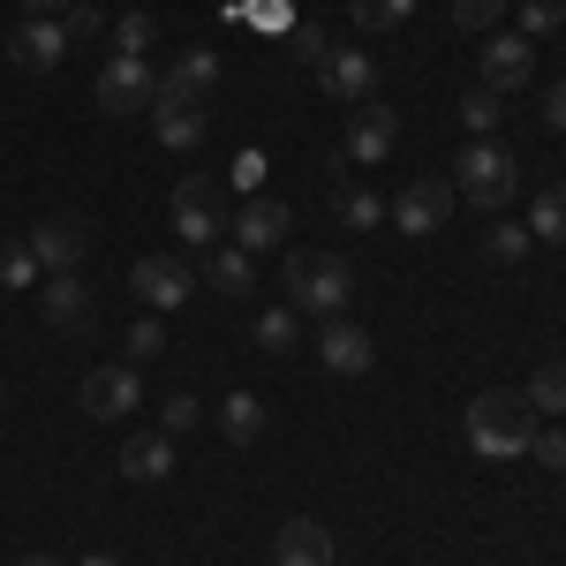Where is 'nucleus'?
<instances>
[{
  "label": "nucleus",
  "mask_w": 566,
  "mask_h": 566,
  "mask_svg": "<svg viewBox=\"0 0 566 566\" xmlns=\"http://www.w3.org/2000/svg\"><path fill=\"white\" fill-rule=\"evenodd\" d=\"M355 303V264L333 250H287V310L303 317H348Z\"/></svg>",
  "instance_id": "f257e3e1"
},
{
  "label": "nucleus",
  "mask_w": 566,
  "mask_h": 566,
  "mask_svg": "<svg viewBox=\"0 0 566 566\" xmlns=\"http://www.w3.org/2000/svg\"><path fill=\"white\" fill-rule=\"evenodd\" d=\"M469 446H476L483 461H522L528 446H536V408H528L522 392H476L469 400Z\"/></svg>",
  "instance_id": "f03ea898"
},
{
  "label": "nucleus",
  "mask_w": 566,
  "mask_h": 566,
  "mask_svg": "<svg viewBox=\"0 0 566 566\" xmlns=\"http://www.w3.org/2000/svg\"><path fill=\"white\" fill-rule=\"evenodd\" d=\"M514 189H522V167H514V151L491 144V136H476V144L453 159V197H469L476 212H506Z\"/></svg>",
  "instance_id": "7ed1b4c3"
},
{
  "label": "nucleus",
  "mask_w": 566,
  "mask_h": 566,
  "mask_svg": "<svg viewBox=\"0 0 566 566\" xmlns=\"http://www.w3.org/2000/svg\"><path fill=\"white\" fill-rule=\"evenodd\" d=\"M98 114H114V122H129V114H151V98H159V76H151V61L144 53H114L106 69H98Z\"/></svg>",
  "instance_id": "20e7f679"
},
{
  "label": "nucleus",
  "mask_w": 566,
  "mask_h": 566,
  "mask_svg": "<svg viewBox=\"0 0 566 566\" xmlns=\"http://www.w3.org/2000/svg\"><path fill=\"white\" fill-rule=\"evenodd\" d=\"M227 181L212 175H181L175 181V227H181V242H219L227 234Z\"/></svg>",
  "instance_id": "39448f33"
},
{
  "label": "nucleus",
  "mask_w": 566,
  "mask_h": 566,
  "mask_svg": "<svg viewBox=\"0 0 566 566\" xmlns=\"http://www.w3.org/2000/svg\"><path fill=\"white\" fill-rule=\"evenodd\" d=\"M129 287H136V303L151 310V317H167V310L189 303V287H197V280H189V264H181V258L159 250V258H136L129 264Z\"/></svg>",
  "instance_id": "423d86ee"
},
{
  "label": "nucleus",
  "mask_w": 566,
  "mask_h": 566,
  "mask_svg": "<svg viewBox=\"0 0 566 566\" xmlns=\"http://www.w3.org/2000/svg\"><path fill=\"white\" fill-rule=\"evenodd\" d=\"M446 212H453V181H438V175H416L400 197H392V227H400V234H416V242L438 234Z\"/></svg>",
  "instance_id": "0eeeda50"
},
{
  "label": "nucleus",
  "mask_w": 566,
  "mask_h": 566,
  "mask_svg": "<svg viewBox=\"0 0 566 566\" xmlns=\"http://www.w3.org/2000/svg\"><path fill=\"white\" fill-rule=\"evenodd\" d=\"M234 227V250H287V227H295V212L280 205V197H242V212L227 219Z\"/></svg>",
  "instance_id": "6e6552de"
},
{
  "label": "nucleus",
  "mask_w": 566,
  "mask_h": 566,
  "mask_svg": "<svg viewBox=\"0 0 566 566\" xmlns=\"http://www.w3.org/2000/svg\"><path fill=\"white\" fill-rule=\"evenodd\" d=\"M8 61L31 69V76H53V69L69 61V23H61V15H31V23L8 39Z\"/></svg>",
  "instance_id": "1a4fd4ad"
},
{
  "label": "nucleus",
  "mask_w": 566,
  "mask_h": 566,
  "mask_svg": "<svg viewBox=\"0 0 566 566\" xmlns=\"http://www.w3.org/2000/svg\"><path fill=\"white\" fill-rule=\"evenodd\" d=\"M528 76H536V45L522 39V31H491L483 39V91H522Z\"/></svg>",
  "instance_id": "9d476101"
},
{
  "label": "nucleus",
  "mask_w": 566,
  "mask_h": 566,
  "mask_svg": "<svg viewBox=\"0 0 566 566\" xmlns=\"http://www.w3.org/2000/svg\"><path fill=\"white\" fill-rule=\"evenodd\" d=\"M317 84H325V98H348V106H363V98L378 91V61H370L363 45H333V53L317 61Z\"/></svg>",
  "instance_id": "9b49d317"
},
{
  "label": "nucleus",
  "mask_w": 566,
  "mask_h": 566,
  "mask_svg": "<svg viewBox=\"0 0 566 566\" xmlns=\"http://www.w3.org/2000/svg\"><path fill=\"white\" fill-rule=\"evenodd\" d=\"M317 363L333 370V378H363L378 348H370V333L355 325V317H325V333H317Z\"/></svg>",
  "instance_id": "f8f14e48"
},
{
  "label": "nucleus",
  "mask_w": 566,
  "mask_h": 566,
  "mask_svg": "<svg viewBox=\"0 0 566 566\" xmlns=\"http://www.w3.org/2000/svg\"><path fill=\"white\" fill-rule=\"evenodd\" d=\"M136 400H144V386H136L129 363H98L84 378V416H98V423H122Z\"/></svg>",
  "instance_id": "ddd939ff"
},
{
  "label": "nucleus",
  "mask_w": 566,
  "mask_h": 566,
  "mask_svg": "<svg viewBox=\"0 0 566 566\" xmlns=\"http://www.w3.org/2000/svg\"><path fill=\"white\" fill-rule=\"evenodd\" d=\"M39 310L53 333H91V287L76 272H45L39 280Z\"/></svg>",
  "instance_id": "4468645a"
},
{
  "label": "nucleus",
  "mask_w": 566,
  "mask_h": 566,
  "mask_svg": "<svg viewBox=\"0 0 566 566\" xmlns=\"http://www.w3.org/2000/svg\"><path fill=\"white\" fill-rule=\"evenodd\" d=\"M151 129H159L167 151H197V144H205V106L159 84V98H151Z\"/></svg>",
  "instance_id": "2eb2a0df"
},
{
  "label": "nucleus",
  "mask_w": 566,
  "mask_h": 566,
  "mask_svg": "<svg viewBox=\"0 0 566 566\" xmlns=\"http://www.w3.org/2000/svg\"><path fill=\"white\" fill-rule=\"evenodd\" d=\"M84 250H91V227H84V219H39V227H31V258H39L45 272H76Z\"/></svg>",
  "instance_id": "dca6fc26"
},
{
  "label": "nucleus",
  "mask_w": 566,
  "mask_h": 566,
  "mask_svg": "<svg viewBox=\"0 0 566 566\" xmlns=\"http://www.w3.org/2000/svg\"><path fill=\"white\" fill-rule=\"evenodd\" d=\"M392 136H400V122H392V106H378V98H363L348 114V151L340 159H363V167H378L392 151Z\"/></svg>",
  "instance_id": "f3484780"
},
{
  "label": "nucleus",
  "mask_w": 566,
  "mask_h": 566,
  "mask_svg": "<svg viewBox=\"0 0 566 566\" xmlns=\"http://www.w3.org/2000/svg\"><path fill=\"white\" fill-rule=\"evenodd\" d=\"M122 476H129V483H167V476H175V438H167V431L122 438Z\"/></svg>",
  "instance_id": "a211bd4d"
},
{
  "label": "nucleus",
  "mask_w": 566,
  "mask_h": 566,
  "mask_svg": "<svg viewBox=\"0 0 566 566\" xmlns=\"http://www.w3.org/2000/svg\"><path fill=\"white\" fill-rule=\"evenodd\" d=\"M159 84H167V91H181V98H197V106H205V98H212V91L227 84V69H219V53H205V45H181V61L167 69V76H159Z\"/></svg>",
  "instance_id": "6ab92c4d"
},
{
  "label": "nucleus",
  "mask_w": 566,
  "mask_h": 566,
  "mask_svg": "<svg viewBox=\"0 0 566 566\" xmlns=\"http://www.w3.org/2000/svg\"><path fill=\"white\" fill-rule=\"evenodd\" d=\"M272 566H333L325 522H287L280 536H272Z\"/></svg>",
  "instance_id": "aec40b11"
},
{
  "label": "nucleus",
  "mask_w": 566,
  "mask_h": 566,
  "mask_svg": "<svg viewBox=\"0 0 566 566\" xmlns=\"http://www.w3.org/2000/svg\"><path fill=\"white\" fill-rule=\"evenodd\" d=\"M205 280H212L219 295H234V303H242V295L258 287V264H250V250H234V242H219V250H212V264H205Z\"/></svg>",
  "instance_id": "412c9836"
},
{
  "label": "nucleus",
  "mask_w": 566,
  "mask_h": 566,
  "mask_svg": "<svg viewBox=\"0 0 566 566\" xmlns=\"http://www.w3.org/2000/svg\"><path fill=\"white\" fill-rule=\"evenodd\" d=\"M250 340H258L264 355H287V348H303V310H258V325H250Z\"/></svg>",
  "instance_id": "4be33fe9"
},
{
  "label": "nucleus",
  "mask_w": 566,
  "mask_h": 566,
  "mask_svg": "<svg viewBox=\"0 0 566 566\" xmlns=\"http://www.w3.org/2000/svg\"><path fill=\"white\" fill-rule=\"evenodd\" d=\"M219 431L234 438V446L264 438V400H258V392H227V400H219Z\"/></svg>",
  "instance_id": "5701e85b"
},
{
  "label": "nucleus",
  "mask_w": 566,
  "mask_h": 566,
  "mask_svg": "<svg viewBox=\"0 0 566 566\" xmlns=\"http://www.w3.org/2000/svg\"><path fill=\"white\" fill-rule=\"evenodd\" d=\"M528 242H566V189H544L528 205Z\"/></svg>",
  "instance_id": "b1692460"
},
{
  "label": "nucleus",
  "mask_w": 566,
  "mask_h": 566,
  "mask_svg": "<svg viewBox=\"0 0 566 566\" xmlns=\"http://www.w3.org/2000/svg\"><path fill=\"white\" fill-rule=\"evenodd\" d=\"M522 400L544 408V416H566V363H536V378H528Z\"/></svg>",
  "instance_id": "393cba45"
},
{
  "label": "nucleus",
  "mask_w": 566,
  "mask_h": 566,
  "mask_svg": "<svg viewBox=\"0 0 566 566\" xmlns=\"http://www.w3.org/2000/svg\"><path fill=\"white\" fill-rule=\"evenodd\" d=\"M333 212H340V227H378V197L363 181H333Z\"/></svg>",
  "instance_id": "a878e982"
},
{
  "label": "nucleus",
  "mask_w": 566,
  "mask_h": 566,
  "mask_svg": "<svg viewBox=\"0 0 566 566\" xmlns=\"http://www.w3.org/2000/svg\"><path fill=\"white\" fill-rule=\"evenodd\" d=\"M348 15L363 31H400V23L416 15V0H348Z\"/></svg>",
  "instance_id": "bb28decb"
},
{
  "label": "nucleus",
  "mask_w": 566,
  "mask_h": 566,
  "mask_svg": "<svg viewBox=\"0 0 566 566\" xmlns=\"http://www.w3.org/2000/svg\"><path fill=\"white\" fill-rule=\"evenodd\" d=\"M483 258H491V264H522V258H528V227H514V219H491Z\"/></svg>",
  "instance_id": "cd10ccee"
},
{
  "label": "nucleus",
  "mask_w": 566,
  "mask_h": 566,
  "mask_svg": "<svg viewBox=\"0 0 566 566\" xmlns=\"http://www.w3.org/2000/svg\"><path fill=\"white\" fill-rule=\"evenodd\" d=\"M45 264L31 258V242H15V250H0V287H39Z\"/></svg>",
  "instance_id": "c85d7f7f"
},
{
  "label": "nucleus",
  "mask_w": 566,
  "mask_h": 566,
  "mask_svg": "<svg viewBox=\"0 0 566 566\" xmlns=\"http://www.w3.org/2000/svg\"><path fill=\"white\" fill-rule=\"evenodd\" d=\"M499 114H506V106H499V91H469V98H461V122H469V136H491L499 129Z\"/></svg>",
  "instance_id": "c756f323"
},
{
  "label": "nucleus",
  "mask_w": 566,
  "mask_h": 566,
  "mask_svg": "<svg viewBox=\"0 0 566 566\" xmlns=\"http://www.w3.org/2000/svg\"><path fill=\"white\" fill-rule=\"evenodd\" d=\"M197 416H205V400H197V392H167V400H159V431L175 438V431H189V423H197Z\"/></svg>",
  "instance_id": "7c9ffc66"
},
{
  "label": "nucleus",
  "mask_w": 566,
  "mask_h": 566,
  "mask_svg": "<svg viewBox=\"0 0 566 566\" xmlns=\"http://www.w3.org/2000/svg\"><path fill=\"white\" fill-rule=\"evenodd\" d=\"M167 355V325L159 317H136L129 325V363H159Z\"/></svg>",
  "instance_id": "2f4dec72"
},
{
  "label": "nucleus",
  "mask_w": 566,
  "mask_h": 566,
  "mask_svg": "<svg viewBox=\"0 0 566 566\" xmlns=\"http://www.w3.org/2000/svg\"><path fill=\"white\" fill-rule=\"evenodd\" d=\"M506 8H514V0H453V23H461V31H483V39H491V23H499Z\"/></svg>",
  "instance_id": "473e14b6"
},
{
  "label": "nucleus",
  "mask_w": 566,
  "mask_h": 566,
  "mask_svg": "<svg viewBox=\"0 0 566 566\" xmlns=\"http://www.w3.org/2000/svg\"><path fill=\"white\" fill-rule=\"evenodd\" d=\"M522 23L544 39V31H566V0H522ZM522 31V39H528Z\"/></svg>",
  "instance_id": "72a5a7b5"
},
{
  "label": "nucleus",
  "mask_w": 566,
  "mask_h": 566,
  "mask_svg": "<svg viewBox=\"0 0 566 566\" xmlns=\"http://www.w3.org/2000/svg\"><path fill=\"white\" fill-rule=\"evenodd\" d=\"M287 45H295V53H303L310 69H317V61H325V53H333V39H325V31H317V23H295V39H287Z\"/></svg>",
  "instance_id": "f704fd0d"
},
{
  "label": "nucleus",
  "mask_w": 566,
  "mask_h": 566,
  "mask_svg": "<svg viewBox=\"0 0 566 566\" xmlns=\"http://www.w3.org/2000/svg\"><path fill=\"white\" fill-rule=\"evenodd\" d=\"M114 39H122V53H144V39H151V15H144V8H136V15H122V31H114Z\"/></svg>",
  "instance_id": "c9c22d12"
},
{
  "label": "nucleus",
  "mask_w": 566,
  "mask_h": 566,
  "mask_svg": "<svg viewBox=\"0 0 566 566\" xmlns=\"http://www.w3.org/2000/svg\"><path fill=\"white\" fill-rule=\"evenodd\" d=\"M544 469H566V431H536V446H528Z\"/></svg>",
  "instance_id": "e433bc0d"
},
{
  "label": "nucleus",
  "mask_w": 566,
  "mask_h": 566,
  "mask_svg": "<svg viewBox=\"0 0 566 566\" xmlns=\"http://www.w3.org/2000/svg\"><path fill=\"white\" fill-rule=\"evenodd\" d=\"M91 31H98V8L76 0V8H69V39H91Z\"/></svg>",
  "instance_id": "4c0bfd02"
},
{
  "label": "nucleus",
  "mask_w": 566,
  "mask_h": 566,
  "mask_svg": "<svg viewBox=\"0 0 566 566\" xmlns=\"http://www.w3.org/2000/svg\"><path fill=\"white\" fill-rule=\"evenodd\" d=\"M544 122H552V129H566V84L544 91Z\"/></svg>",
  "instance_id": "58836bf2"
},
{
  "label": "nucleus",
  "mask_w": 566,
  "mask_h": 566,
  "mask_svg": "<svg viewBox=\"0 0 566 566\" xmlns=\"http://www.w3.org/2000/svg\"><path fill=\"white\" fill-rule=\"evenodd\" d=\"M23 8H31V15H69L76 0H23Z\"/></svg>",
  "instance_id": "ea45409f"
},
{
  "label": "nucleus",
  "mask_w": 566,
  "mask_h": 566,
  "mask_svg": "<svg viewBox=\"0 0 566 566\" xmlns=\"http://www.w3.org/2000/svg\"><path fill=\"white\" fill-rule=\"evenodd\" d=\"M84 566H122V559H114V552H91V559Z\"/></svg>",
  "instance_id": "a19ab883"
},
{
  "label": "nucleus",
  "mask_w": 566,
  "mask_h": 566,
  "mask_svg": "<svg viewBox=\"0 0 566 566\" xmlns=\"http://www.w3.org/2000/svg\"><path fill=\"white\" fill-rule=\"evenodd\" d=\"M15 566H61V559H39V552H31V559H15Z\"/></svg>",
  "instance_id": "79ce46f5"
},
{
  "label": "nucleus",
  "mask_w": 566,
  "mask_h": 566,
  "mask_svg": "<svg viewBox=\"0 0 566 566\" xmlns=\"http://www.w3.org/2000/svg\"><path fill=\"white\" fill-rule=\"evenodd\" d=\"M0 400H8V386H0Z\"/></svg>",
  "instance_id": "37998d69"
}]
</instances>
